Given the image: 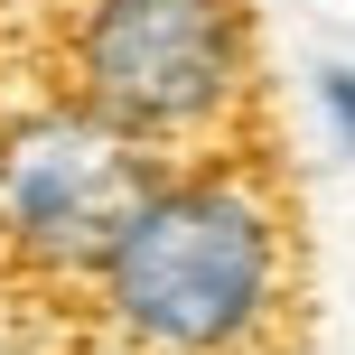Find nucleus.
Segmentation results:
<instances>
[{
  "instance_id": "nucleus-2",
  "label": "nucleus",
  "mask_w": 355,
  "mask_h": 355,
  "mask_svg": "<svg viewBox=\"0 0 355 355\" xmlns=\"http://www.w3.org/2000/svg\"><path fill=\"white\" fill-rule=\"evenodd\" d=\"M75 103L159 159L215 141L252 103V10L243 0H94L75 19Z\"/></svg>"
},
{
  "instance_id": "nucleus-3",
  "label": "nucleus",
  "mask_w": 355,
  "mask_h": 355,
  "mask_svg": "<svg viewBox=\"0 0 355 355\" xmlns=\"http://www.w3.org/2000/svg\"><path fill=\"white\" fill-rule=\"evenodd\" d=\"M150 178H159V150L112 131L103 112L85 103L19 112L0 131V243H10V262L47 271V281H85Z\"/></svg>"
},
{
  "instance_id": "nucleus-4",
  "label": "nucleus",
  "mask_w": 355,
  "mask_h": 355,
  "mask_svg": "<svg viewBox=\"0 0 355 355\" xmlns=\"http://www.w3.org/2000/svg\"><path fill=\"white\" fill-rule=\"evenodd\" d=\"M309 94H318L327 131H337V150H346V168H355V66H318V75H309Z\"/></svg>"
},
{
  "instance_id": "nucleus-1",
  "label": "nucleus",
  "mask_w": 355,
  "mask_h": 355,
  "mask_svg": "<svg viewBox=\"0 0 355 355\" xmlns=\"http://www.w3.org/2000/svg\"><path fill=\"white\" fill-rule=\"evenodd\" d=\"M85 281L122 355H252L290 318V215L243 159L159 168Z\"/></svg>"
}]
</instances>
